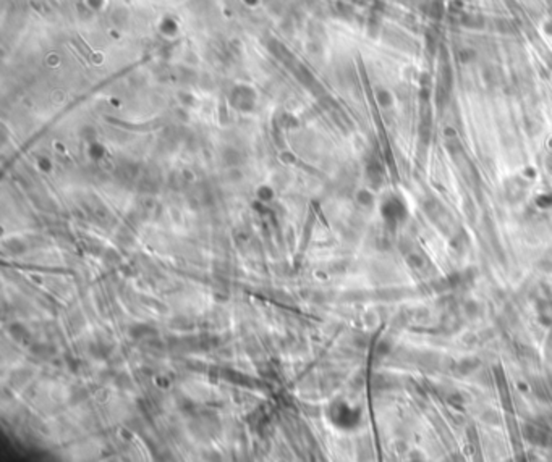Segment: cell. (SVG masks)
I'll return each instance as SVG.
<instances>
[{
  "label": "cell",
  "mask_w": 552,
  "mask_h": 462,
  "mask_svg": "<svg viewBox=\"0 0 552 462\" xmlns=\"http://www.w3.org/2000/svg\"><path fill=\"white\" fill-rule=\"evenodd\" d=\"M128 333H130L133 338H135V340H141V338H144V340H146V338H149V336L158 335V331H156L154 328H151L149 325H141V323L131 326Z\"/></svg>",
  "instance_id": "obj_1"
}]
</instances>
